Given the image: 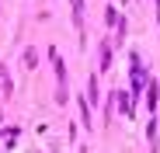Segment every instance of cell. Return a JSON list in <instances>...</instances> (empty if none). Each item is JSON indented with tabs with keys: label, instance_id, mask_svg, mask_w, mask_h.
<instances>
[{
	"label": "cell",
	"instance_id": "6da1fadb",
	"mask_svg": "<svg viewBox=\"0 0 160 153\" xmlns=\"http://www.w3.org/2000/svg\"><path fill=\"white\" fill-rule=\"evenodd\" d=\"M143 91V59L132 52V94H139Z\"/></svg>",
	"mask_w": 160,
	"mask_h": 153
},
{
	"label": "cell",
	"instance_id": "7a4b0ae2",
	"mask_svg": "<svg viewBox=\"0 0 160 153\" xmlns=\"http://www.w3.org/2000/svg\"><path fill=\"white\" fill-rule=\"evenodd\" d=\"M146 91H150V94H146V101H150V108H157V84L150 80V84H146Z\"/></svg>",
	"mask_w": 160,
	"mask_h": 153
},
{
	"label": "cell",
	"instance_id": "3957f363",
	"mask_svg": "<svg viewBox=\"0 0 160 153\" xmlns=\"http://www.w3.org/2000/svg\"><path fill=\"white\" fill-rule=\"evenodd\" d=\"M108 63H112V49L104 45V49H101V70H108Z\"/></svg>",
	"mask_w": 160,
	"mask_h": 153
},
{
	"label": "cell",
	"instance_id": "277c9868",
	"mask_svg": "<svg viewBox=\"0 0 160 153\" xmlns=\"http://www.w3.org/2000/svg\"><path fill=\"white\" fill-rule=\"evenodd\" d=\"M87 97L98 101V80H94V76H91V84H87Z\"/></svg>",
	"mask_w": 160,
	"mask_h": 153
}]
</instances>
